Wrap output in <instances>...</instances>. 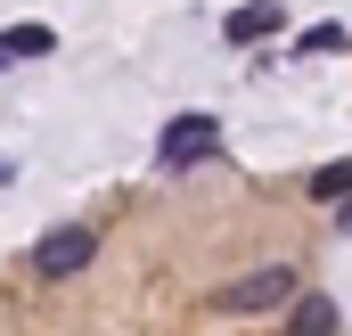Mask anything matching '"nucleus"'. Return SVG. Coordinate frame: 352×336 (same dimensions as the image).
Here are the masks:
<instances>
[{
    "label": "nucleus",
    "mask_w": 352,
    "mask_h": 336,
    "mask_svg": "<svg viewBox=\"0 0 352 336\" xmlns=\"http://www.w3.org/2000/svg\"><path fill=\"white\" fill-rule=\"evenodd\" d=\"M90 254H98V238H90L82 222H66V230H50V238L33 246V271H41V279H74Z\"/></svg>",
    "instance_id": "3"
},
{
    "label": "nucleus",
    "mask_w": 352,
    "mask_h": 336,
    "mask_svg": "<svg viewBox=\"0 0 352 336\" xmlns=\"http://www.w3.org/2000/svg\"><path fill=\"white\" fill-rule=\"evenodd\" d=\"M295 50H303V58H336V50H352V41H344V25H311Z\"/></svg>",
    "instance_id": "8"
},
{
    "label": "nucleus",
    "mask_w": 352,
    "mask_h": 336,
    "mask_svg": "<svg viewBox=\"0 0 352 336\" xmlns=\"http://www.w3.org/2000/svg\"><path fill=\"white\" fill-rule=\"evenodd\" d=\"M287 336H336V304H328V295H303V304L287 312Z\"/></svg>",
    "instance_id": "4"
},
{
    "label": "nucleus",
    "mask_w": 352,
    "mask_h": 336,
    "mask_svg": "<svg viewBox=\"0 0 352 336\" xmlns=\"http://www.w3.org/2000/svg\"><path fill=\"white\" fill-rule=\"evenodd\" d=\"M221 33H230V41H270V33H278V8H270V0H254V8H238Z\"/></svg>",
    "instance_id": "5"
},
{
    "label": "nucleus",
    "mask_w": 352,
    "mask_h": 336,
    "mask_svg": "<svg viewBox=\"0 0 352 336\" xmlns=\"http://www.w3.org/2000/svg\"><path fill=\"white\" fill-rule=\"evenodd\" d=\"M278 304H295V271H287V262H263V271H246V279L221 287V312H230V320H238V312H278Z\"/></svg>",
    "instance_id": "1"
},
{
    "label": "nucleus",
    "mask_w": 352,
    "mask_h": 336,
    "mask_svg": "<svg viewBox=\"0 0 352 336\" xmlns=\"http://www.w3.org/2000/svg\"><path fill=\"white\" fill-rule=\"evenodd\" d=\"M213 148H221V115H173L164 140H156V156H164L173 172H180V165H205Z\"/></svg>",
    "instance_id": "2"
},
{
    "label": "nucleus",
    "mask_w": 352,
    "mask_h": 336,
    "mask_svg": "<svg viewBox=\"0 0 352 336\" xmlns=\"http://www.w3.org/2000/svg\"><path fill=\"white\" fill-rule=\"evenodd\" d=\"M0 50H8V58H50V50H58V33H50V25H8V33H0Z\"/></svg>",
    "instance_id": "6"
},
{
    "label": "nucleus",
    "mask_w": 352,
    "mask_h": 336,
    "mask_svg": "<svg viewBox=\"0 0 352 336\" xmlns=\"http://www.w3.org/2000/svg\"><path fill=\"white\" fill-rule=\"evenodd\" d=\"M311 197L320 205H352V165H320L311 172Z\"/></svg>",
    "instance_id": "7"
}]
</instances>
